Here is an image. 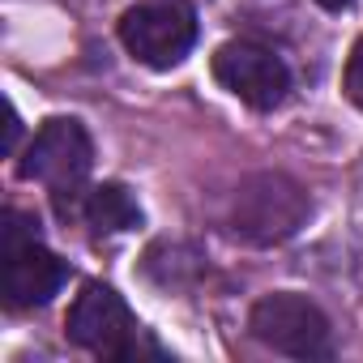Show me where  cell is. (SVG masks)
Masks as SVG:
<instances>
[{
	"label": "cell",
	"mask_w": 363,
	"mask_h": 363,
	"mask_svg": "<svg viewBox=\"0 0 363 363\" xmlns=\"http://www.w3.org/2000/svg\"><path fill=\"white\" fill-rule=\"evenodd\" d=\"M214 77L227 94L248 103L252 111H274L291 94V69L261 43H223L214 52Z\"/></svg>",
	"instance_id": "cell-6"
},
{
	"label": "cell",
	"mask_w": 363,
	"mask_h": 363,
	"mask_svg": "<svg viewBox=\"0 0 363 363\" xmlns=\"http://www.w3.org/2000/svg\"><path fill=\"white\" fill-rule=\"evenodd\" d=\"M18 128H22V120H18V107L9 103V124H5V150L13 154V145H18Z\"/></svg>",
	"instance_id": "cell-10"
},
{
	"label": "cell",
	"mask_w": 363,
	"mask_h": 363,
	"mask_svg": "<svg viewBox=\"0 0 363 363\" xmlns=\"http://www.w3.org/2000/svg\"><path fill=\"white\" fill-rule=\"evenodd\" d=\"M69 282V265L39 240L0 244V295L9 308H39Z\"/></svg>",
	"instance_id": "cell-7"
},
{
	"label": "cell",
	"mask_w": 363,
	"mask_h": 363,
	"mask_svg": "<svg viewBox=\"0 0 363 363\" xmlns=\"http://www.w3.org/2000/svg\"><path fill=\"white\" fill-rule=\"evenodd\" d=\"M120 43L150 69H175L197 43V13L189 0H141L120 18Z\"/></svg>",
	"instance_id": "cell-2"
},
{
	"label": "cell",
	"mask_w": 363,
	"mask_h": 363,
	"mask_svg": "<svg viewBox=\"0 0 363 363\" xmlns=\"http://www.w3.org/2000/svg\"><path fill=\"white\" fill-rule=\"evenodd\" d=\"M308 214H312V201H308V193L295 184L291 175L261 171V175L244 179V184L235 189L231 210H227V227H231L235 240L269 248V244L291 240L308 223Z\"/></svg>",
	"instance_id": "cell-1"
},
{
	"label": "cell",
	"mask_w": 363,
	"mask_h": 363,
	"mask_svg": "<svg viewBox=\"0 0 363 363\" xmlns=\"http://www.w3.org/2000/svg\"><path fill=\"white\" fill-rule=\"evenodd\" d=\"M346 94L363 111V39L350 48V60H346Z\"/></svg>",
	"instance_id": "cell-9"
},
{
	"label": "cell",
	"mask_w": 363,
	"mask_h": 363,
	"mask_svg": "<svg viewBox=\"0 0 363 363\" xmlns=\"http://www.w3.org/2000/svg\"><path fill=\"white\" fill-rule=\"evenodd\" d=\"M248 329L257 333V342H265L278 354L291 359H329L333 354V329L329 316L295 291H274L265 299L252 303Z\"/></svg>",
	"instance_id": "cell-3"
},
{
	"label": "cell",
	"mask_w": 363,
	"mask_h": 363,
	"mask_svg": "<svg viewBox=\"0 0 363 363\" xmlns=\"http://www.w3.org/2000/svg\"><path fill=\"white\" fill-rule=\"evenodd\" d=\"M82 218L94 235H120L141 223V206L124 184H99L82 201Z\"/></svg>",
	"instance_id": "cell-8"
},
{
	"label": "cell",
	"mask_w": 363,
	"mask_h": 363,
	"mask_svg": "<svg viewBox=\"0 0 363 363\" xmlns=\"http://www.w3.org/2000/svg\"><path fill=\"white\" fill-rule=\"evenodd\" d=\"M316 5H325V9H346L350 0H316Z\"/></svg>",
	"instance_id": "cell-11"
},
{
	"label": "cell",
	"mask_w": 363,
	"mask_h": 363,
	"mask_svg": "<svg viewBox=\"0 0 363 363\" xmlns=\"http://www.w3.org/2000/svg\"><path fill=\"white\" fill-rule=\"evenodd\" d=\"M65 333L73 346L94 350L103 359H133L137 346V320L124 303V295L107 282H86L65 316Z\"/></svg>",
	"instance_id": "cell-5"
},
{
	"label": "cell",
	"mask_w": 363,
	"mask_h": 363,
	"mask_svg": "<svg viewBox=\"0 0 363 363\" xmlns=\"http://www.w3.org/2000/svg\"><path fill=\"white\" fill-rule=\"evenodd\" d=\"M94 162V145L90 133L77 120H48L35 141L26 145V154L18 158V175L22 179H39L56 193V210H69V197L82 189V179Z\"/></svg>",
	"instance_id": "cell-4"
}]
</instances>
